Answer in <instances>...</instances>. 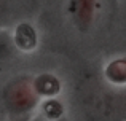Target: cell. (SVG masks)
<instances>
[{"instance_id":"6da1fadb","label":"cell","mask_w":126,"mask_h":121,"mask_svg":"<svg viewBox=\"0 0 126 121\" xmlns=\"http://www.w3.org/2000/svg\"><path fill=\"white\" fill-rule=\"evenodd\" d=\"M72 6H74L77 22H80L83 26H88L91 18H93L94 0H72Z\"/></svg>"}]
</instances>
